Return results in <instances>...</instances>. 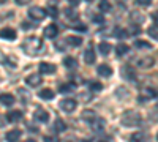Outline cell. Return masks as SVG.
<instances>
[{"label": "cell", "instance_id": "cell-1", "mask_svg": "<svg viewBox=\"0 0 158 142\" xmlns=\"http://www.w3.org/2000/svg\"><path fill=\"white\" fill-rule=\"evenodd\" d=\"M22 51L27 55L30 57H36V55H41L44 52V43L41 38H38V36H30L27 38V40L24 41L22 44Z\"/></svg>", "mask_w": 158, "mask_h": 142}, {"label": "cell", "instance_id": "cell-2", "mask_svg": "<svg viewBox=\"0 0 158 142\" xmlns=\"http://www.w3.org/2000/svg\"><path fill=\"white\" fill-rule=\"evenodd\" d=\"M120 122H122V125L127 126V128H133V126H139L141 122H142V119H141V115H139L138 112H135V111H127L122 117H120Z\"/></svg>", "mask_w": 158, "mask_h": 142}, {"label": "cell", "instance_id": "cell-3", "mask_svg": "<svg viewBox=\"0 0 158 142\" xmlns=\"http://www.w3.org/2000/svg\"><path fill=\"white\" fill-rule=\"evenodd\" d=\"M46 14H48V13H46L44 8H41V6H32V8L29 10V16H30L32 19H35V21H43V19L46 18Z\"/></svg>", "mask_w": 158, "mask_h": 142}, {"label": "cell", "instance_id": "cell-4", "mask_svg": "<svg viewBox=\"0 0 158 142\" xmlns=\"http://www.w3.org/2000/svg\"><path fill=\"white\" fill-rule=\"evenodd\" d=\"M76 106H77L76 99H71V98H65L60 101V109L63 112H73L76 109Z\"/></svg>", "mask_w": 158, "mask_h": 142}, {"label": "cell", "instance_id": "cell-5", "mask_svg": "<svg viewBox=\"0 0 158 142\" xmlns=\"http://www.w3.org/2000/svg\"><path fill=\"white\" fill-rule=\"evenodd\" d=\"M0 38L2 40H16V30L11 29V27H5V29H0Z\"/></svg>", "mask_w": 158, "mask_h": 142}, {"label": "cell", "instance_id": "cell-6", "mask_svg": "<svg viewBox=\"0 0 158 142\" xmlns=\"http://www.w3.org/2000/svg\"><path fill=\"white\" fill-rule=\"evenodd\" d=\"M56 71H57V67L52 65V63H48V62L40 63V74H52Z\"/></svg>", "mask_w": 158, "mask_h": 142}, {"label": "cell", "instance_id": "cell-7", "mask_svg": "<svg viewBox=\"0 0 158 142\" xmlns=\"http://www.w3.org/2000/svg\"><path fill=\"white\" fill-rule=\"evenodd\" d=\"M41 76L40 74H29L27 77H25V84H27L29 87H38L40 84H41Z\"/></svg>", "mask_w": 158, "mask_h": 142}, {"label": "cell", "instance_id": "cell-8", "mask_svg": "<svg viewBox=\"0 0 158 142\" xmlns=\"http://www.w3.org/2000/svg\"><path fill=\"white\" fill-rule=\"evenodd\" d=\"M130 142H152V137L146 133H135L131 134Z\"/></svg>", "mask_w": 158, "mask_h": 142}, {"label": "cell", "instance_id": "cell-9", "mask_svg": "<svg viewBox=\"0 0 158 142\" xmlns=\"http://www.w3.org/2000/svg\"><path fill=\"white\" fill-rule=\"evenodd\" d=\"M33 119L36 120V122H41V123H46L48 120H49V114L44 111V109H36L35 112H33Z\"/></svg>", "mask_w": 158, "mask_h": 142}, {"label": "cell", "instance_id": "cell-10", "mask_svg": "<svg viewBox=\"0 0 158 142\" xmlns=\"http://www.w3.org/2000/svg\"><path fill=\"white\" fill-rule=\"evenodd\" d=\"M44 36L46 38H49V40H52V38H56L57 36V33H59V29H57V25L56 24H51V25H48V27L44 29Z\"/></svg>", "mask_w": 158, "mask_h": 142}, {"label": "cell", "instance_id": "cell-11", "mask_svg": "<svg viewBox=\"0 0 158 142\" xmlns=\"http://www.w3.org/2000/svg\"><path fill=\"white\" fill-rule=\"evenodd\" d=\"M21 134H22L21 130H11V131L6 133L5 139H6V142H18L19 137H21Z\"/></svg>", "mask_w": 158, "mask_h": 142}, {"label": "cell", "instance_id": "cell-12", "mask_svg": "<svg viewBox=\"0 0 158 142\" xmlns=\"http://www.w3.org/2000/svg\"><path fill=\"white\" fill-rule=\"evenodd\" d=\"M84 60H85L87 65H94V63H95L97 57H95V51L92 49V47H89L85 52H84Z\"/></svg>", "mask_w": 158, "mask_h": 142}, {"label": "cell", "instance_id": "cell-13", "mask_svg": "<svg viewBox=\"0 0 158 142\" xmlns=\"http://www.w3.org/2000/svg\"><path fill=\"white\" fill-rule=\"evenodd\" d=\"M15 96H13L11 93H2L0 95V103H2L3 106H11L13 103H15Z\"/></svg>", "mask_w": 158, "mask_h": 142}, {"label": "cell", "instance_id": "cell-14", "mask_svg": "<svg viewBox=\"0 0 158 142\" xmlns=\"http://www.w3.org/2000/svg\"><path fill=\"white\" fill-rule=\"evenodd\" d=\"M98 74L100 76H103V77H109L111 74H112V68L109 67V65H104V63H103V65H100L98 67Z\"/></svg>", "mask_w": 158, "mask_h": 142}, {"label": "cell", "instance_id": "cell-15", "mask_svg": "<svg viewBox=\"0 0 158 142\" xmlns=\"http://www.w3.org/2000/svg\"><path fill=\"white\" fill-rule=\"evenodd\" d=\"M111 49H112V46L109 43H106V41H103V43L98 44V51H100L101 55H109L111 54Z\"/></svg>", "mask_w": 158, "mask_h": 142}, {"label": "cell", "instance_id": "cell-16", "mask_svg": "<svg viewBox=\"0 0 158 142\" xmlns=\"http://www.w3.org/2000/svg\"><path fill=\"white\" fill-rule=\"evenodd\" d=\"M54 96H56V93L52 92L51 88H41V90H40V98H41V99L48 101V99H52Z\"/></svg>", "mask_w": 158, "mask_h": 142}, {"label": "cell", "instance_id": "cell-17", "mask_svg": "<svg viewBox=\"0 0 158 142\" xmlns=\"http://www.w3.org/2000/svg\"><path fill=\"white\" fill-rule=\"evenodd\" d=\"M104 123H106V122H104V119L97 117L94 122H92V130H94V131H101L103 128H104Z\"/></svg>", "mask_w": 158, "mask_h": 142}, {"label": "cell", "instance_id": "cell-18", "mask_svg": "<svg viewBox=\"0 0 158 142\" xmlns=\"http://www.w3.org/2000/svg\"><path fill=\"white\" fill-rule=\"evenodd\" d=\"M21 119H22V112L21 111H11L6 115V120H10V122H19Z\"/></svg>", "mask_w": 158, "mask_h": 142}, {"label": "cell", "instance_id": "cell-19", "mask_svg": "<svg viewBox=\"0 0 158 142\" xmlns=\"http://www.w3.org/2000/svg\"><path fill=\"white\" fill-rule=\"evenodd\" d=\"M142 92H144V95H141V101H146V99H152V98H155V95H156L153 88H144Z\"/></svg>", "mask_w": 158, "mask_h": 142}, {"label": "cell", "instance_id": "cell-20", "mask_svg": "<svg viewBox=\"0 0 158 142\" xmlns=\"http://www.w3.org/2000/svg\"><path fill=\"white\" fill-rule=\"evenodd\" d=\"M82 119L85 120V122H94L95 119H97V114L94 112V111H90V109H85L84 112H82Z\"/></svg>", "mask_w": 158, "mask_h": 142}, {"label": "cell", "instance_id": "cell-21", "mask_svg": "<svg viewBox=\"0 0 158 142\" xmlns=\"http://www.w3.org/2000/svg\"><path fill=\"white\" fill-rule=\"evenodd\" d=\"M67 43L70 46H81L82 44V38L81 36H67Z\"/></svg>", "mask_w": 158, "mask_h": 142}, {"label": "cell", "instance_id": "cell-22", "mask_svg": "<svg viewBox=\"0 0 158 142\" xmlns=\"http://www.w3.org/2000/svg\"><path fill=\"white\" fill-rule=\"evenodd\" d=\"M54 130H56L57 133H62V131L67 130V125H65V122H63L62 119H56V122H54Z\"/></svg>", "mask_w": 158, "mask_h": 142}, {"label": "cell", "instance_id": "cell-23", "mask_svg": "<svg viewBox=\"0 0 158 142\" xmlns=\"http://www.w3.org/2000/svg\"><path fill=\"white\" fill-rule=\"evenodd\" d=\"M98 8H100V11H101V13H108V11H111L112 5H111L109 0H101L100 5H98Z\"/></svg>", "mask_w": 158, "mask_h": 142}, {"label": "cell", "instance_id": "cell-24", "mask_svg": "<svg viewBox=\"0 0 158 142\" xmlns=\"http://www.w3.org/2000/svg\"><path fill=\"white\" fill-rule=\"evenodd\" d=\"M128 51H130V47L127 44L120 43V44H117V47H115V54L117 55H125V54H128Z\"/></svg>", "mask_w": 158, "mask_h": 142}, {"label": "cell", "instance_id": "cell-25", "mask_svg": "<svg viewBox=\"0 0 158 142\" xmlns=\"http://www.w3.org/2000/svg\"><path fill=\"white\" fill-rule=\"evenodd\" d=\"M135 47L136 49H152V44L149 41H144V40H136L135 41Z\"/></svg>", "mask_w": 158, "mask_h": 142}, {"label": "cell", "instance_id": "cell-26", "mask_svg": "<svg viewBox=\"0 0 158 142\" xmlns=\"http://www.w3.org/2000/svg\"><path fill=\"white\" fill-rule=\"evenodd\" d=\"M122 73H127V74H123V77H128V79H131L133 81L135 79V70H131L130 67H122Z\"/></svg>", "mask_w": 158, "mask_h": 142}, {"label": "cell", "instance_id": "cell-27", "mask_svg": "<svg viewBox=\"0 0 158 142\" xmlns=\"http://www.w3.org/2000/svg\"><path fill=\"white\" fill-rule=\"evenodd\" d=\"M63 65L67 67V68H76L77 67V63H76V59H73V57H67L63 60Z\"/></svg>", "mask_w": 158, "mask_h": 142}, {"label": "cell", "instance_id": "cell-28", "mask_svg": "<svg viewBox=\"0 0 158 142\" xmlns=\"http://www.w3.org/2000/svg\"><path fill=\"white\" fill-rule=\"evenodd\" d=\"M63 13H65V16H68L70 19H77V11H74L73 8H65Z\"/></svg>", "mask_w": 158, "mask_h": 142}, {"label": "cell", "instance_id": "cell-29", "mask_svg": "<svg viewBox=\"0 0 158 142\" xmlns=\"http://www.w3.org/2000/svg\"><path fill=\"white\" fill-rule=\"evenodd\" d=\"M89 88L90 90H94V92H100V90H103V84H100V82H97V81H92V82H89Z\"/></svg>", "mask_w": 158, "mask_h": 142}, {"label": "cell", "instance_id": "cell-30", "mask_svg": "<svg viewBox=\"0 0 158 142\" xmlns=\"http://www.w3.org/2000/svg\"><path fill=\"white\" fill-rule=\"evenodd\" d=\"M74 84H65V85H62L59 90H60V92L62 93H67V92H73V90H74Z\"/></svg>", "mask_w": 158, "mask_h": 142}, {"label": "cell", "instance_id": "cell-31", "mask_svg": "<svg viewBox=\"0 0 158 142\" xmlns=\"http://www.w3.org/2000/svg\"><path fill=\"white\" fill-rule=\"evenodd\" d=\"M128 36V30H123V29H115V38H125Z\"/></svg>", "mask_w": 158, "mask_h": 142}, {"label": "cell", "instance_id": "cell-32", "mask_svg": "<svg viewBox=\"0 0 158 142\" xmlns=\"http://www.w3.org/2000/svg\"><path fill=\"white\" fill-rule=\"evenodd\" d=\"M149 35L153 38V40H156V38H158V33H156V24H153L152 27L149 29Z\"/></svg>", "mask_w": 158, "mask_h": 142}, {"label": "cell", "instance_id": "cell-33", "mask_svg": "<svg viewBox=\"0 0 158 142\" xmlns=\"http://www.w3.org/2000/svg\"><path fill=\"white\" fill-rule=\"evenodd\" d=\"M19 95H22V98H24V99H22V103H27V101H29V98H30V95H29L27 92H25L24 88H19Z\"/></svg>", "mask_w": 158, "mask_h": 142}, {"label": "cell", "instance_id": "cell-34", "mask_svg": "<svg viewBox=\"0 0 158 142\" xmlns=\"http://www.w3.org/2000/svg\"><path fill=\"white\" fill-rule=\"evenodd\" d=\"M128 33L138 35V33H141V27H139V25H136V24H133V25H131V29H130V32H128Z\"/></svg>", "mask_w": 158, "mask_h": 142}, {"label": "cell", "instance_id": "cell-35", "mask_svg": "<svg viewBox=\"0 0 158 142\" xmlns=\"http://www.w3.org/2000/svg\"><path fill=\"white\" fill-rule=\"evenodd\" d=\"M79 24H81V22H77V24H71L70 27H71V29H77V30H81V32H85V30H87V27H85V25H79Z\"/></svg>", "mask_w": 158, "mask_h": 142}, {"label": "cell", "instance_id": "cell-36", "mask_svg": "<svg viewBox=\"0 0 158 142\" xmlns=\"http://www.w3.org/2000/svg\"><path fill=\"white\" fill-rule=\"evenodd\" d=\"M136 3L141 5V6H149L152 3V0H136Z\"/></svg>", "mask_w": 158, "mask_h": 142}, {"label": "cell", "instance_id": "cell-37", "mask_svg": "<svg viewBox=\"0 0 158 142\" xmlns=\"http://www.w3.org/2000/svg\"><path fill=\"white\" fill-rule=\"evenodd\" d=\"M44 142H59V137H56V136H46Z\"/></svg>", "mask_w": 158, "mask_h": 142}, {"label": "cell", "instance_id": "cell-38", "mask_svg": "<svg viewBox=\"0 0 158 142\" xmlns=\"http://www.w3.org/2000/svg\"><path fill=\"white\" fill-rule=\"evenodd\" d=\"M94 22H97V24H104V19H103L101 14H98V16H94Z\"/></svg>", "mask_w": 158, "mask_h": 142}, {"label": "cell", "instance_id": "cell-39", "mask_svg": "<svg viewBox=\"0 0 158 142\" xmlns=\"http://www.w3.org/2000/svg\"><path fill=\"white\" fill-rule=\"evenodd\" d=\"M6 117L5 115H0V128H3V126H6Z\"/></svg>", "mask_w": 158, "mask_h": 142}, {"label": "cell", "instance_id": "cell-40", "mask_svg": "<svg viewBox=\"0 0 158 142\" xmlns=\"http://www.w3.org/2000/svg\"><path fill=\"white\" fill-rule=\"evenodd\" d=\"M131 16H133V19H136V21H139V22L144 21V16H142V14H138V13H133Z\"/></svg>", "mask_w": 158, "mask_h": 142}, {"label": "cell", "instance_id": "cell-41", "mask_svg": "<svg viewBox=\"0 0 158 142\" xmlns=\"http://www.w3.org/2000/svg\"><path fill=\"white\" fill-rule=\"evenodd\" d=\"M49 13H51V14H52V16H57V10H56L54 6H52V8L49 6Z\"/></svg>", "mask_w": 158, "mask_h": 142}, {"label": "cell", "instance_id": "cell-42", "mask_svg": "<svg viewBox=\"0 0 158 142\" xmlns=\"http://www.w3.org/2000/svg\"><path fill=\"white\" fill-rule=\"evenodd\" d=\"M68 2H70L71 5H74V6H77V5H79V2H81V0H68Z\"/></svg>", "mask_w": 158, "mask_h": 142}, {"label": "cell", "instance_id": "cell-43", "mask_svg": "<svg viewBox=\"0 0 158 142\" xmlns=\"http://www.w3.org/2000/svg\"><path fill=\"white\" fill-rule=\"evenodd\" d=\"M27 2H29V0H16L18 5H24V3H27Z\"/></svg>", "mask_w": 158, "mask_h": 142}, {"label": "cell", "instance_id": "cell-44", "mask_svg": "<svg viewBox=\"0 0 158 142\" xmlns=\"http://www.w3.org/2000/svg\"><path fill=\"white\" fill-rule=\"evenodd\" d=\"M25 142H36V140H35V139H32V137H30V139H27V140H25Z\"/></svg>", "mask_w": 158, "mask_h": 142}, {"label": "cell", "instance_id": "cell-45", "mask_svg": "<svg viewBox=\"0 0 158 142\" xmlns=\"http://www.w3.org/2000/svg\"><path fill=\"white\" fill-rule=\"evenodd\" d=\"M6 2V0H0V3H5Z\"/></svg>", "mask_w": 158, "mask_h": 142}, {"label": "cell", "instance_id": "cell-46", "mask_svg": "<svg viewBox=\"0 0 158 142\" xmlns=\"http://www.w3.org/2000/svg\"><path fill=\"white\" fill-rule=\"evenodd\" d=\"M85 2H94V0H85Z\"/></svg>", "mask_w": 158, "mask_h": 142}, {"label": "cell", "instance_id": "cell-47", "mask_svg": "<svg viewBox=\"0 0 158 142\" xmlns=\"http://www.w3.org/2000/svg\"><path fill=\"white\" fill-rule=\"evenodd\" d=\"M120 2H125V0H120Z\"/></svg>", "mask_w": 158, "mask_h": 142}, {"label": "cell", "instance_id": "cell-48", "mask_svg": "<svg viewBox=\"0 0 158 142\" xmlns=\"http://www.w3.org/2000/svg\"><path fill=\"white\" fill-rule=\"evenodd\" d=\"M84 142H89V140H84Z\"/></svg>", "mask_w": 158, "mask_h": 142}]
</instances>
